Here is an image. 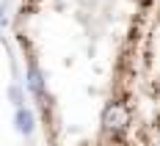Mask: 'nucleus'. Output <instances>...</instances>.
<instances>
[{"label": "nucleus", "mask_w": 160, "mask_h": 146, "mask_svg": "<svg viewBox=\"0 0 160 146\" xmlns=\"http://www.w3.org/2000/svg\"><path fill=\"white\" fill-rule=\"evenodd\" d=\"M17 130L22 132V135H31L33 132V113L31 110H17Z\"/></svg>", "instance_id": "2"}, {"label": "nucleus", "mask_w": 160, "mask_h": 146, "mask_svg": "<svg viewBox=\"0 0 160 146\" xmlns=\"http://www.w3.org/2000/svg\"><path fill=\"white\" fill-rule=\"evenodd\" d=\"M152 8L155 0H19L14 39L36 105H44L61 83H83V91L97 97L105 132V116L130 108Z\"/></svg>", "instance_id": "1"}]
</instances>
